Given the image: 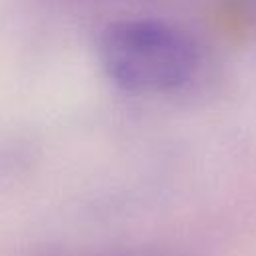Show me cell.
Wrapping results in <instances>:
<instances>
[{"mask_svg": "<svg viewBox=\"0 0 256 256\" xmlns=\"http://www.w3.org/2000/svg\"><path fill=\"white\" fill-rule=\"evenodd\" d=\"M98 60L106 76L134 94H162L186 86L198 70L192 38L160 20H120L98 38Z\"/></svg>", "mask_w": 256, "mask_h": 256, "instance_id": "1", "label": "cell"}]
</instances>
